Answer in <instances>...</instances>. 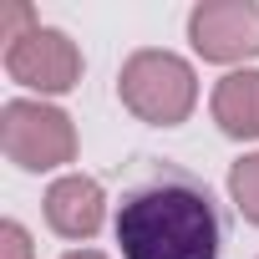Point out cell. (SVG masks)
<instances>
[{"label": "cell", "instance_id": "6da1fadb", "mask_svg": "<svg viewBox=\"0 0 259 259\" xmlns=\"http://www.w3.org/2000/svg\"><path fill=\"white\" fill-rule=\"evenodd\" d=\"M122 259H219L224 213L208 183L178 163H153L117 198Z\"/></svg>", "mask_w": 259, "mask_h": 259}, {"label": "cell", "instance_id": "7a4b0ae2", "mask_svg": "<svg viewBox=\"0 0 259 259\" xmlns=\"http://www.w3.org/2000/svg\"><path fill=\"white\" fill-rule=\"evenodd\" d=\"M117 97H122V107L133 112L138 122L178 127V122H188V112L198 102V76H193V66L183 56L158 51V46H143V51H133L122 61Z\"/></svg>", "mask_w": 259, "mask_h": 259}, {"label": "cell", "instance_id": "3957f363", "mask_svg": "<svg viewBox=\"0 0 259 259\" xmlns=\"http://www.w3.org/2000/svg\"><path fill=\"white\" fill-rule=\"evenodd\" d=\"M0 148L26 173H51L76 158V127L61 107L46 102H6L0 107Z\"/></svg>", "mask_w": 259, "mask_h": 259}, {"label": "cell", "instance_id": "277c9868", "mask_svg": "<svg viewBox=\"0 0 259 259\" xmlns=\"http://www.w3.org/2000/svg\"><path fill=\"white\" fill-rule=\"evenodd\" d=\"M6 71L11 81L41 92V97H56V92H71L81 81V51L66 31L56 26H31L21 36H11L6 46Z\"/></svg>", "mask_w": 259, "mask_h": 259}, {"label": "cell", "instance_id": "5b68a950", "mask_svg": "<svg viewBox=\"0 0 259 259\" xmlns=\"http://www.w3.org/2000/svg\"><path fill=\"white\" fill-rule=\"evenodd\" d=\"M188 41L203 61H249L259 56V6L254 0H203L188 16Z\"/></svg>", "mask_w": 259, "mask_h": 259}, {"label": "cell", "instance_id": "8992f818", "mask_svg": "<svg viewBox=\"0 0 259 259\" xmlns=\"http://www.w3.org/2000/svg\"><path fill=\"white\" fill-rule=\"evenodd\" d=\"M107 219V198H102V183L87 178V173H66L46 188V224L61 234V239H92Z\"/></svg>", "mask_w": 259, "mask_h": 259}, {"label": "cell", "instance_id": "52a82bcc", "mask_svg": "<svg viewBox=\"0 0 259 259\" xmlns=\"http://www.w3.org/2000/svg\"><path fill=\"white\" fill-rule=\"evenodd\" d=\"M213 122H219V133H229L239 143L259 138V71L254 66L229 71L213 87Z\"/></svg>", "mask_w": 259, "mask_h": 259}, {"label": "cell", "instance_id": "ba28073f", "mask_svg": "<svg viewBox=\"0 0 259 259\" xmlns=\"http://www.w3.org/2000/svg\"><path fill=\"white\" fill-rule=\"evenodd\" d=\"M229 198L249 224H259V153H249L229 168Z\"/></svg>", "mask_w": 259, "mask_h": 259}, {"label": "cell", "instance_id": "9c48e42d", "mask_svg": "<svg viewBox=\"0 0 259 259\" xmlns=\"http://www.w3.org/2000/svg\"><path fill=\"white\" fill-rule=\"evenodd\" d=\"M0 259H31V234L16 219L0 224Z\"/></svg>", "mask_w": 259, "mask_h": 259}, {"label": "cell", "instance_id": "30bf717a", "mask_svg": "<svg viewBox=\"0 0 259 259\" xmlns=\"http://www.w3.org/2000/svg\"><path fill=\"white\" fill-rule=\"evenodd\" d=\"M61 259H107V254H97V249H71V254H61Z\"/></svg>", "mask_w": 259, "mask_h": 259}]
</instances>
